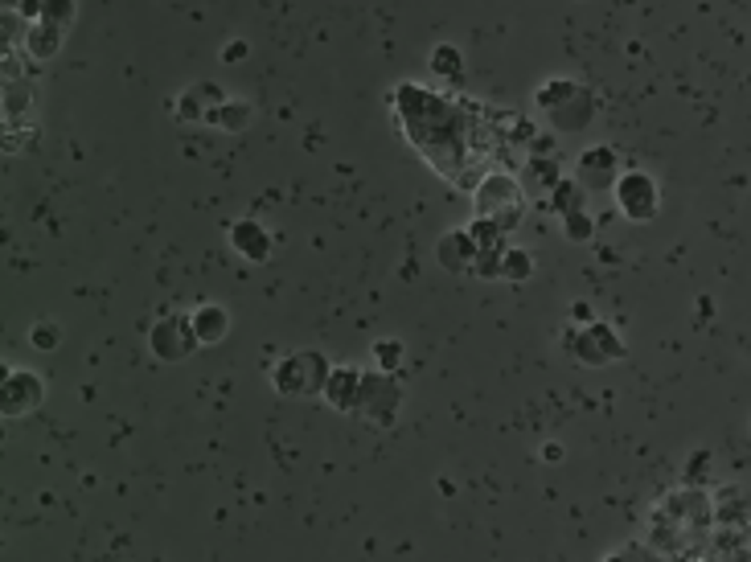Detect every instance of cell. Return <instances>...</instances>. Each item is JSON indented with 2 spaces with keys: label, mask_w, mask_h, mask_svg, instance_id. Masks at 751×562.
I'll return each instance as SVG.
<instances>
[{
  "label": "cell",
  "mask_w": 751,
  "mask_h": 562,
  "mask_svg": "<svg viewBox=\"0 0 751 562\" xmlns=\"http://www.w3.org/2000/svg\"><path fill=\"white\" fill-rule=\"evenodd\" d=\"M325 378H329V361L312 349L292 353V358H284L271 369V382H276V390H284V394H321Z\"/></svg>",
  "instance_id": "3"
},
{
  "label": "cell",
  "mask_w": 751,
  "mask_h": 562,
  "mask_svg": "<svg viewBox=\"0 0 751 562\" xmlns=\"http://www.w3.org/2000/svg\"><path fill=\"white\" fill-rule=\"evenodd\" d=\"M247 54H250V46H247V41H231V46L222 50V62H242Z\"/></svg>",
  "instance_id": "25"
},
{
  "label": "cell",
  "mask_w": 751,
  "mask_h": 562,
  "mask_svg": "<svg viewBox=\"0 0 751 562\" xmlns=\"http://www.w3.org/2000/svg\"><path fill=\"white\" fill-rule=\"evenodd\" d=\"M231 247L239 250L242 258H250V263H267L271 255V234L263 231L255 218H242L231 226Z\"/></svg>",
  "instance_id": "10"
},
{
  "label": "cell",
  "mask_w": 751,
  "mask_h": 562,
  "mask_svg": "<svg viewBox=\"0 0 751 562\" xmlns=\"http://www.w3.org/2000/svg\"><path fill=\"white\" fill-rule=\"evenodd\" d=\"M563 234L566 239H575V242H587L595 234V222L587 218L584 210H571V213H563Z\"/></svg>",
  "instance_id": "22"
},
{
  "label": "cell",
  "mask_w": 751,
  "mask_h": 562,
  "mask_svg": "<svg viewBox=\"0 0 751 562\" xmlns=\"http://www.w3.org/2000/svg\"><path fill=\"white\" fill-rule=\"evenodd\" d=\"M9 5H13V0H0V13H9Z\"/></svg>",
  "instance_id": "28"
},
{
  "label": "cell",
  "mask_w": 751,
  "mask_h": 562,
  "mask_svg": "<svg viewBox=\"0 0 751 562\" xmlns=\"http://www.w3.org/2000/svg\"><path fill=\"white\" fill-rule=\"evenodd\" d=\"M571 316H575L579 324H592V308H587V304H575V313H571Z\"/></svg>",
  "instance_id": "26"
},
{
  "label": "cell",
  "mask_w": 751,
  "mask_h": 562,
  "mask_svg": "<svg viewBox=\"0 0 751 562\" xmlns=\"http://www.w3.org/2000/svg\"><path fill=\"white\" fill-rule=\"evenodd\" d=\"M357 382H362V369H329L325 386H321V394L329 398V406L333 411H353L357 406Z\"/></svg>",
  "instance_id": "12"
},
{
  "label": "cell",
  "mask_w": 751,
  "mask_h": 562,
  "mask_svg": "<svg viewBox=\"0 0 751 562\" xmlns=\"http://www.w3.org/2000/svg\"><path fill=\"white\" fill-rule=\"evenodd\" d=\"M616 205H620L632 222H649L661 205L657 181H653L649 173H624L620 181H616Z\"/></svg>",
  "instance_id": "5"
},
{
  "label": "cell",
  "mask_w": 751,
  "mask_h": 562,
  "mask_svg": "<svg viewBox=\"0 0 751 562\" xmlns=\"http://www.w3.org/2000/svg\"><path fill=\"white\" fill-rule=\"evenodd\" d=\"M222 99H226V95L218 91L213 83H197V86H189V91L176 99V115H181L185 123H205V115H210V111L218 107Z\"/></svg>",
  "instance_id": "11"
},
{
  "label": "cell",
  "mask_w": 751,
  "mask_h": 562,
  "mask_svg": "<svg viewBox=\"0 0 751 562\" xmlns=\"http://www.w3.org/2000/svg\"><path fill=\"white\" fill-rule=\"evenodd\" d=\"M399 403H403V390L390 374H362L357 382V415H366L370 423H394L399 415Z\"/></svg>",
  "instance_id": "4"
},
{
  "label": "cell",
  "mask_w": 751,
  "mask_h": 562,
  "mask_svg": "<svg viewBox=\"0 0 751 562\" xmlns=\"http://www.w3.org/2000/svg\"><path fill=\"white\" fill-rule=\"evenodd\" d=\"M550 205H555L558 213L579 210V185H575V181H563V177H558L555 189H550Z\"/></svg>",
  "instance_id": "21"
},
{
  "label": "cell",
  "mask_w": 751,
  "mask_h": 562,
  "mask_svg": "<svg viewBox=\"0 0 751 562\" xmlns=\"http://www.w3.org/2000/svg\"><path fill=\"white\" fill-rule=\"evenodd\" d=\"M194 329H189V316H165V321L152 324L149 332V349L160 361H181L194 353Z\"/></svg>",
  "instance_id": "6"
},
{
  "label": "cell",
  "mask_w": 751,
  "mask_h": 562,
  "mask_svg": "<svg viewBox=\"0 0 751 562\" xmlns=\"http://www.w3.org/2000/svg\"><path fill=\"white\" fill-rule=\"evenodd\" d=\"M538 107L547 111V120L555 123V131H584L595 115L592 91H584L571 78H555L538 91Z\"/></svg>",
  "instance_id": "1"
},
{
  "label": "cell",
  "mask_w": 751,
  "mask_h": 562,
  "mask_svg": "<svg viewBox=\"0 0 751 562\" xmlns=\"http://www.w3.org/2000/svg\"><path fill=\"white\" fill-rule=\"evenodd\" d=\"M529 271H534V263H529L526 250H501V267H497V276H505L510 284H526Z\"/></svg>",
  "instance_id": "18"
},
{
  "label": "cell",
  "mask_w": 751,
  "mask_h": 562,
  "mask_svg": "<svg viewBox=\"0 0 751 562\" xmlns=\"http://www.w3.org/2000/svg\"><path fill=\"white\" fill-rule=\"evenodd\" d=\"M41 403V382L38 374H9L0 386V411L5 415H29Z\"/></svg>",
  "instance_id": "8"
},
{
  "label": "cell",
  "mask_w": 751,
  "mask_h": 562,
  "mask_svg": "<svg viewBox=\"0 0 751 562\" xmlns=\"http://www.w3.org/2000/svg\"><path fill=\"white\" fill-rule=\"evenodd\" d=\"M575 177L584 189H608V185H616V152L612 148H587L575 165Z\"/></svg>",
  "instance_id": "9"
},
{
  "label": "cell",
  "mask_w": 751,
  "mask_h": 562,
  "mask_svg": "<svg viewBox=\"0 0 751 562\" xmlns=\"http://www.w3.org/2000/svg\"><path fill=\"white\" fill-rule=\"evenodd\" d=\"M33 345H38V349H54V345H58V329H54V324H38V329H33Z\"/></svg>",
  "instance_id": "24"
},
{
  "label": "cell",
  "mask_w": 751,
  "mask_h": 562,
  "mask_svg": "<svg viewBox=\"0 0 751 562\" xmlns=\"http://www.w3.org/2000/svg\"><path fill=\"white\" fill-rule=\"evenodd\" d=\"M555 181H558V165H555V157H547V160H542V157H534V160L526 165V173H521V181H518V185H521V194H526V185H529V189H547V194H550V189H555Z\"/></svg>",
  "instance_id": "17"
},
{
  "label": "cell",
  "mask_w": 751,
  "mask_h": 562,
  "mask_svg": "<svg viewBox=\"0 0 751 562\" xmlns=\"http://www.w3.org/2000/svg\"><path fill=\"white\" fill-rule=\"evenodd\" d=\"M5 378H9V369H5V366H0V386H5Z\"/></svg>",
  "instance_id": "27"
},
{
  "label": "cell",
  "mask_w": 751,
  "mask_h": 562,
  "mask_svg": "<svg viewBox=\"0 0 751 562\" xmlns=\"http://www.w3.org/2000/svg\"><path fill=\"white\" fill-rule=\"evenodd\" d=\"M521 205H526V194H521L518 177L493 173L489 181L476 189V213H481L484 222H493L497 231H513V226H518Z\"/></svg>",
  "instance_id": "2"
},
{
  "label": "cell",
  "mask_w": 751,
  "mask_h": 562,
  "mask_svg": "<svg viewBox=\"0 0 751 562\" xmlns=\"http://www.w3.org/2000/svg\"><path fill=\"white\" fill-rule=\"evenodd\" d=\"M25 50L38 58V62L54 58L58 50H62V29L46 25V21H33V25H25Z\"/></svg>",
  "instance_id": "16"
},
{
  "label": "cell",
  "mask_w": 751,
  "mask_h": 562,
  "mask_svg": "<svg viewBox=\"0 0 751 562\" xmlns=\"http://www.w3.org/2000/svg\"><path fill=\"white\" fill-rule=\"evenodd\" d=\"M189 329H194L197 345H218L226 337V329H231V316H226L222 304H202L189 316Z\"/></svg>",
  "instance_id": "13"
},
{
  "label": "cell",
  "mask_w": 751,
  "mask_h": 562,
  "mask_svg": "<svg viewBox=\"0 0 751 562\" xmlns=\"http://www.w3.org/2000/svg\"><path fill=\"white\" fill-rule=\"evenodd\" d=\"M575 353L584 361H592V366H600V361H616V358H624V345H620V337H616L608 324H600V321H592L584 332L575 337Z\"/></svg>",
  "instance_id": "7"
},
{
  "label": "cell",
  "mask_w": 751,
  "mask_h": 562,
  "mask_svg": "<svg viewBox=\"0 0 751 562\" xmlns=\"http://www.w3.org/2000/svg\"><path fill=\"white\" fill-rule=\"evenodd\" d=\"M439 263L452 267V271H473L476 247H473V239H468V231H456V234H448V239L439 242Z\"/></svg>",
  "instance_id": "15"
},
{
  "label": "cell",
  "mask_w": 751,
  "mask_h": 562,
  "mask_svg": "<svg viewBox=\"0 0 751 562\" xmlns=\"http://www.w3.org/2000/svg\"><path fill=\"white\" fill-rule=\"evenodd\" d=\"M374 358H378L382 374L403 366V341H374Z\"/></svg>",
  "instance_id": "23"
},
{
  "label": "cell",
  "mask_w": 751,
  "mask_h": 562,
  "mask_svg": "<svg viewBox=\"0 0 751 562\" xmlns=\"http://www.w3.org/2000/svg\"><path fill=\"white\" fill-rule=\"evenodd\" d=\"M250 120H255V107L242 99H222L205 115V123H213V128H222V131H247Z\"/></svg>",
  "instance_id": "14"
},
{
  "label": "cell",
  "mask_w": 751,
  "mask_h": 562,
  "mask_svg": "<svg viewBox=\"0 0 751 562\" xmlns=\"http://www.w3.org/2000/svg\"><path fill=\"white\" fill-rule=\"evenodd\" d=\"M75 13H78L75 0H41V5H38V21H46V25H54V29L70 25Z\"/></svg>",
  "instance_id": "19"
},
{
  "label": "cell",
  "mask_w": 751,
  "mask_h": 562,
  "mask_svg": "<svg viewBox=\"0 0 751 562\" xmlns=\"http://www.w3.org/2000/svg\"><path fill=\"white\" fill-rule=\"evenodd\" d=\"M431 70L444 74V78H460V70H464L460 50H456V46H436V50H431Z\"/></svg>",
  "instance_id": "20"
}]
</instances>
